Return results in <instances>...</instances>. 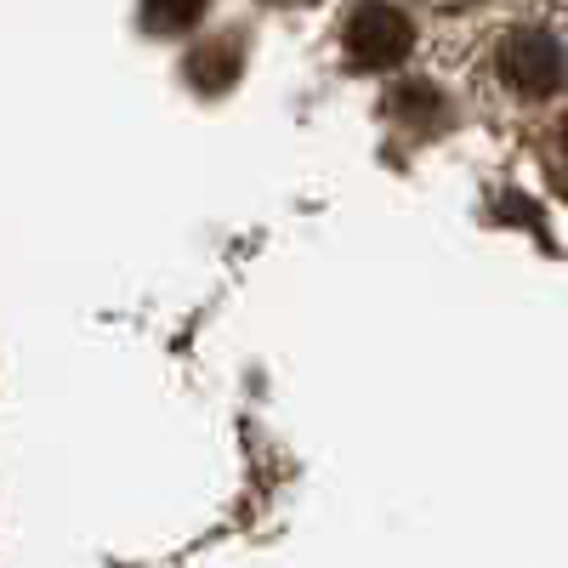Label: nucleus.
<instances>
[{
    "instance_id": "obj_1",
    "label": "nucleus",
    "mask_w": 568,
    "mask_h": 568,
    "mask_svg": "<svg viewBox=\"0 0 568 568\" xmlns=\"http://www.w3.org/2000/svg\"><path fill=\"white\" fill-rule=\"evenodd\" d=\"M415 45V29L398 7H387V0H364V7L347 18V52L358 69H393L409 58Z\"/></svg>"
},
{
    "instance_id": "obj_2",
    "label": "nucleus",
    "mask_w": 568,
    "mask_h": 568,
    "mask_svg": "<svg viewBox=\"0 0 568 568\" xmlns=\"http://www.w3.org/2000/svg\"><path fill=\"white\" fill-rule=\"evenodd\" d=\"M500 80L524 98H551L562 85V45L546 29H517L500 45Z\"/></svg>"
},
{
    "instance_id": "obj_3",
    "label": "nucleus",
    "mask_w": 568,
    "mask_h": 568,
    "mask_svg": "<svg viewBox=\"0 0 568 568\" xmlns=\"http://www.w3.org/2000/svg\"><path fill=\"white\" fill-rule=\"evenodd\" d=\"M187 74H194L200 91H227L233 74H240V45H233V40H211V45H200V52L187 58Z\"/></svg>"
},
{
    "instance_id": "obj_4",
    "label": "nucleus",
    "mask_w": 568,
    "mask_h": 568,
    "mask_svg": "<svg viewBox=\"0 0 568 568\" xmlns=\"http://www.w3.org/2000/svg\"><path fill=\"white\" fill-rule=\"evenodd\" d=\"M205 12V0H142V23H149L154 34H182L194 29Z\"/></svg>"
},
{
    "instance_id": "obj_5",
    "label": "nucleus",
    "mask_w": 568,
    "mask_h": 568,
    "mask_svg": "<svg viewBox=\"0 0 568 568\" xmlns=\"http://www.w3.org/2000/svg\"><path fill=\"white\" fill-rule=\"evenodd\" d=\"M398 114H409V120H438L444 114V98L433 85H404L398 91Z\"/></svg>"
}]
</instances>
